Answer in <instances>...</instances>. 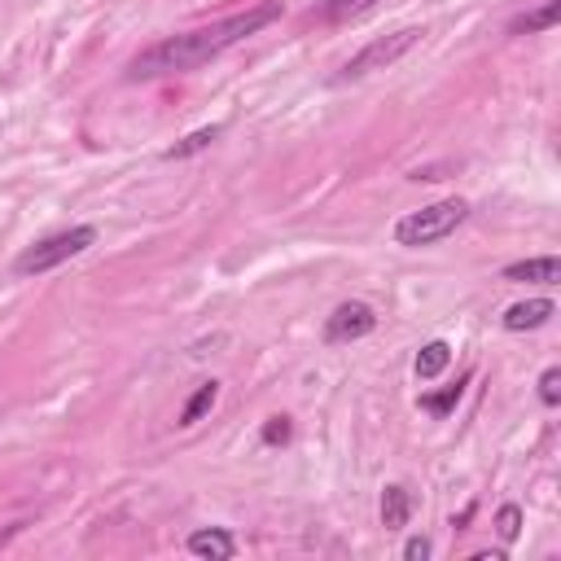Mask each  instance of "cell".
<instances>
[{
    "mask_svg": "<svg viewBox=\"0 0 561 561\" xmlns=\"http://www.w3.org/2000/svg\"><path fill=\"white\" fill-rule=\"evenodd\" d=\"M215 399H219V381H202V386L184 399V408H180V421H175V425H197V421L215 408Z\"/></svg>",
    "mask_w": 561,
    "mask_h": 561,
    "instance_id": "cell-13",
    "label": "cell"
},
{
    "mask_svg": "<svg viewBox=\"0 0 561 561\" xmlns=\"http://www.w3.org/2000/svg\"><path fill=\"white\" fill-rule=\"evenodd\" d=\"M403 557H408V561H425V557H430V539H425V535H412V539L403 543Z\"/></svg>",
    "mask_w": 561,
    "mask_h": 561,
    "instance_id": "cell-19",
    "label": "cell"
},
{
    "mask_svg": "<svg viewBox=\"0 0 561 561\" xmlns=\"http://www.w3.org/2000/svg\"><path fill=\"white\" fill-rule=\"evenodd\" d=\"M184 548H188L193 557H202V561H232V557H237V539H232V530H224V526H202V530H193V535L184 539Z\"/></svg>",
    "mask_w": 561,
    "mask_h": 561,
    "instance_id": "cell-6",
    "label": "cell"
},
{
    "mask_svg": "<svg viewBox=\"0 0 561 561\" xmlns=\"http://www.w3.org/2000/svg\"><path fill=\"white\" fill-rule=\"evenodd\" d=\"M88 245H96V228H92V224L61 228V232H53V237L26 245V250L13 259V272H18V276H44V272H53V267L79 259Z\"/></svg>",
    "mask_w": 561,
    "mask_h": 561,
    "instance_id": "cell-3",
    "label": "cell"
},
{
    "mask_svg": "<svg viewBox=\"0 0 561 561\" xmlns=\"http://www.w3.org/2000/svg\"><path fill=\"white\" fill-rule=\"evenodd\" d=\"M408 517H412V495H408V486L390 482L381 491V526L386 530H399V526H408Z\"/></svg>",
    "mask_w": 561,
    "mask_h": 561,
    "instance_id": "cell-10",
    "label": "cell"
},
{
    "mask_svg": "<svg viewBox=\"0 0 561 561\" xmlns=\"http://www.w3.org/2000/svg\"><path fill=\"white\" fill-rule=\"evenodd\" d=\"M465 219H469V202H465V197H443V202H434V206L408 210V215L394 224V241L408 245V250H421V245H434V241L451 237Z\"/></svg>",
    "mask_w": 561,
    "mask_h": 561,
    "instance_id": "cell-2",
    "label": "cell"
},
{
    "mask_svg": "<svg viewBox=\"0 0 561 561\" xmlns=\"http://www.w3.org/2000/svg\"><path fill=\"white\" fill-rule=\"evenodd\" d=\"M552 316H557V302H552V298H526V302H513V307H504L500 324H504L508 333H526V329H539V324H548Z\"/></svg>",
    "mask_w": 561,
    "mask_h": 561,
    "instance_id": "cell-7",
    "label": "cell"
},
{
    "mask_svg": "<svg viewBox=\"0 0 561 561\" xmlns=\"http://www.w3.org/2000/svg\"><path fill=\"white\" fill-rule=\"evenodd\" d=\"M539 403L543 408H557L561 403V368H543L539 373Z\"/></svg>",
    "mask_w": 561,
    "mask_h": 561,
    "instance_id": "cell-17",
    "label": "cell"
},
{
    "mask_svg": "<svg viewBox=\"0 0 561 561\" xmlns=\"http://www.w3.org/2000/svg\"><path fill=\"white\" fill-rule=\"evenodd\" d=\"M504 280L513 285H557L561 280V259L557 254H535V259H522V263H508L504 267Z\"/></svg>",
    "mask_w": 561,
    "mask_h": 561,
    "instance_id": "cell-8",
    "label": "cell"
},
{
    "mask_svg": "<svg viewBox=\"0 0 561 561\" xmlns=\"http://www.w3.org/2000/svg\"><path fill=\"white\" fill-rule=\"evenodd\" d=\"M561 18V0H543L539 9H526L508 22V35H539V31H552Z\"/></svg>",
    "mask_w": 561,
    "mask_h": 561,
    "instance_id": "cell-9",
    "label": "cell"
},
{
    "mask_svg": "<svg viewBox=\"0 0 561 561\" xmlns=\"http://www.w3.org/2000/svg\"><path fill=\"white\" fill-rule=\"evenodd\" d=\"M421 35H425L421 26H399V31H390V35H377V39H368L359 53H351L333 79L346 83V79H364V75H373V70H386V66H394L399 57H408V53L421 44Z\"/></svg>",
    "mask_w": 561,
    "mask_h": 561,
    "instance_id": "cell-4",
    "label": "cell"
},
{
    "mask_svg": "<svg viewBox=\"0 0 561 561\" xmlns=\"http://www.w3.org/2000/svg\"><path fill=\"white\" fill-rule=\"evenodd\" d=\"M280 18V0H263V4H250L245 13H232V18H219L210 26H197V31H180V35H167L149 48H140L127 66V79H162V75H180V70H193L219 53H228L232 44L259 35L263 26H272Z\"/></svg>",
    "mask_w": 561,
    "mask_h": 561,
    "instance_id": "cell-1",
    "label": "cell"
},
{
    "mask_svg": "<svg viewBox=\"0 0 561 561\" xmlns=\"http://www.w3.org/2000/svg\"><path fill=\"white\" fill-rule=\"evenodd\" d=\"M285 438H289V416H267L263 443H285Z\"/></svg>",
    "mask_w": 561,
    "mask_h": 561,
    "instance_id": "cell-18",
    "label": "cell"
},
{
    "mask_svg": "<svg viewBox=\"0 0 561 561\" xmlns=\"http://www.w3.org/2000/svg\"><path fill=\"white\" fill-rule=\"evenodd\" d=\"M495 530H500L504 543H513V539L522 535V508H517V504H500V513H495Z\"/></svg>",
    "mask_w": 561,
    "mask_h": 561,
    "instance_id": "cell-16",
    "label": "cell"
},
{
    "mask_svg": "<svg viewBox=\"0 0 561 561\" xmlns=\"http://www.w3.org/2000/svg\"><path fill=\"white\" fill-rule=\"evenodd\" d=\"M13 535H18V526H9V530H4V535H0V543H9V539H13Z\"/></svg>",
    "mask_w": 561,
    "mask_h": 561,
    "instance_id": "cell-20",
    "label": "cell"
},
{
    "mask_svg": "<svg viewBox=\"0 0 561 561\" xmlns=\"http://www.w3.org/2000/svg\"><path fill=\"white\" fill-rule=\"evenodd\" d=\"M451 364V346L443 342V337H434V342H425L421 351H416V359H412V373L421 377V381H434L443 368Z\"/></svg>",
    "mask_w": 561,
    "mask_h": 561,
    "instance_id": "cell-11",
    "label": "cell"
},
{
    "mask_svg": "<svg viewBox=\"0 0 561 561\" xmlns=\"http://www.w3.org/2000/svg\"><path fill=\"white\" fill-rule=\"evenodd\" d=\"M219 131H224L219 123H210V127H197V131H188L184 140H175V145H171V149H167L162 158H167V162H180V158H193V153H202V149H210V145L219 140Z\"/></svg>",
    "mask_w": 561,
    "mask_h": 561,
    "instance_id": "cell-12",
    "label": "cell"
},
{
    "mask_svg": "<svg viewBox=\"0 0 561 561\" xmlns=\"http://www.w3.org/2000/svg\"><path fill=\"white\" fill-rule=\"evenodd\" d=\"M373 329H377V311H373L368 302H359V298L337 302V307L324 316V342H329V346H337V342H359V337H368Z\"/></svg>",
    "mask_w": 561,
    "mask_h": 561,
    "instance_id": "cell-5",
    "label": "cell"
},
{
    "mask_svg": "<svg viewBox=\"0 0 561 561\" xmlns=\"http://www.w3.org/2000/svg\"><path fill=\"white\" fill-rule=\"evenodd\" d=\"M373 4L377 0H329V4H320V22H351V18H364V13H373Z\"/></svg>",
    "mask_w": 561,
    "mask_h": 561,
    "instance_id": "cell-15",
    "label": "cell"
},
{
    "mask_svg": "<svg viewBox=\"0 0 561 561\" xmlns=\"http://www.w3.org/2000/svg\"><path fill=\"white\" fill-rule=\"evenodd\" d=\"M465 386H469V373H465V377H456L451 386H443L438 394H421V408H425V412H434V416H447V412L460 403Z\"/></svg>",
    "mask_w": 561,
    "mask_h": 561,
    "instance_id": "cell-14",
    "label": "cell"
}]
</instances>
